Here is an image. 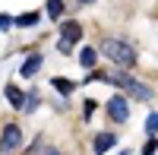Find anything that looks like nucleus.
<instances>
[{
	"label": "nucleus",
	"mask_w": 158,
	"mask_h": 155,
	"mask_svg": "<svg viewBox=\"0 0 158 155\" xmlns=\"http://www.w3.org/2000/svg\"><path fill=\"white\" fill-rule=\"evenodd\" d=\"M101 54L108 57L117 70H133L136 67V51L127 41H120V38H104L101 41Z\"/></svg>",
	"instance_id": "1"
},
{
	"label": "nucleus",
	"mask_w": 158,
	"mask_h": 155,
	"mask_svg": "<svg viewBox=\"0 0 158 155\" xmlns=\"http://www.w3.org/2000/svg\"><path fill=\"white\" fill-rule=\"evenodd\" d=\"M104 79H108V82H114V86H120L123 92H127L130 98H136V101H149V98H152V89H149V86L136 82L133 76H127V73H120V70H117L114 76H104Z\"/></svg>",
	"instance_id": "2"
},
{
	"label": "nucleus",
	"mask_w": 158,
	"mask_h": 155,
	"mask_svg": "<svg viewBox=\"0 0 158 155\" xmlns=\"http://www.w3.org/2000/svg\"><path fill=\"white\" fill-rule=\"evenodd\" d=\"M19 146H22V130H19L16 124H10L6 130H3V139H0V152H3V155H13Z\"/></svg>",
	"instance_id": "3"
},
{
	"label": "nucleus",
	"mask_w": 158,
	"mask_h": 155,
	"mask_svg": "<svg viewBox=\"0 0 158 155\" xmlns=\"http://www.w3.org/2000/svg\"><path fill=\"white\" fill-rule=\"evenodd\" d=\"M108 114H111L117 124H127V117H130V101H127V95H114L108 101Z\"/></svg>",
	"instance_id": "4"
},
{
	"label": "nucleus",
	"mask_w": 158,
	"mask_h": 155,
	"mask_svg": "<svg viewBox=\"0 0 158 155\" xmlns=\"http://www.w3.org/2000/svg\"><path fill=\"white\" fill-rule=\"evenodd\" d=\"M79 38H82V25H79V22H63V29H60V41L73 44V41H79Z\"/></svg>",
	"instance_id": "5"
},
{
	"label": "nucleus",
	"mask_w": 158,
	"mask_h": 155,
	"mask_svg": "<svg viewBox=\"0 0 158 155\" xmlns=\"http://www.w3.org/2000/svg\"><path fill=\"white\" fill-rule=\"evenodd\" d=\"M41 63H44V57H41V54H32L29 60H25V63H22V70H19V73L25 76V79H32V76H35L38 70H41Z\"/></svg>",
	"instance_id": "6"
},
{
	"label": "nucleus",
	"mask_w": 158,
	"mask_h": 155,
	"mask_svg": "<svg viewBox=\"0 0 158 155\" xmlns=\"http://www.w3.org/2000/svg\"><path fill=\"white\" fill-rule=\"evenodd\" d=\"M114 143H117V133H98V136H95V152H98V155H104Z\"/></svg>",
	"instance_id": "7"
},
{
	"label": "nucleus",
	"mask_w": 158,
	"mask_h": 155,
	"mask_svg": "<svg viewBox=\"0 0 158 155\" xmlns=\"http://www.w3.org/2000/svg\"><path fill=\"white\" fill-rule=\"evenodd\" d=\"M95 60H98V51L92 48V44H89V48H82V51H79V63H82L85 70H92V67H95Z\"/></svg>",
	"instance_id": "8"
},
{
	"label": "nucleus",
	"mask_w": 158,
	"mask_h": 155,
	"mask_svg": "<svg viewBox=\"0 0 158 155\" xmlns=\"http://www.w3.org/2000/svg\"><path fill=\"white\" fill-rule=\"evenodd\" d=\"M6 101H10L13 108H25V95L19 92L16 86H6Z\"/></svg>",
	"instance_id": "9"
},
{
	"label": "nucleus",
	"mask_w": 158,
	"mask_h": 155,
	"mask_svg": "<svg viewBox=\"0 0 158 155\" xmlns=\"http://www.w3.org/2000/svg\"><path fill=\"white\" fill-rule=\"evenodd\" d=\"M51 82H54V89H57L60 95H70L73 89H76V82H73V79H63V76H54Z\"/></svg>",
	"instance_id": "10"
},
{
	"label": "nucleus",
	"mask_w": 158,
	"mask_h": 155,
	"mask_svg": "<svg viewBox=\"0 0 158 155\" xmlns=\"http://www.w3.org/2000/svg\"><path fill=\"white\" fill-rule=\"evenodd\" d=\"M48 16L51 19H60L63 16V0H48Z\"/></svg>",
	"instance_id": "11"
},
{
	"label": "nucleus",
	"mask_w": 158,
	"mask_h": 155,
	"mask_svg": "<svg viewBox=\"0 0 158 155\" xmlns=\"http://www.w3.org/2000/svg\"><path fill=\"white\" fill-rule=\"evenodd\" d=\"M35 22H38V13H25V16L16 19V25H22V29H25V25H35Z\"/></svg>",
	"instance_id": "12"
},
{
	"label": "nucleus",
	"mask_w": 158,
	"mask_h": 155,
	"mask_svg": "<svg viewBox=\"0 0 158 155\" xmlns=\"http://www.w3.org/2000/svg\"><path fill=\"white\" fill-rule=\"evenodd\" d=\"M146 133H158V114H149V120H146Z\"/></svg>",
	"instance_id": "13"
},
{
	"label": "nucleus",
	"mask_w": 158,
	"mask_h": 155,
	"mask_svg": "<svg viewBox=\"0 0 158 155\" xmlns=\"http://www.w3.org/2000/svg\"><path fill=\"white\" fill-rule=\"evenodd\" d=\"M22 155H41V136H38V139H35V143H32L29 149H25Z\"/></svg>",
	"instance_id": "14"
},
{
	"label": "nucleus",
	"mask_w": 158,
	"mask_h": 155,
	"mask_svg": "<svg viewBox=\"0 0 158 155\" xmlns=\"http://www.w3.org/2000/svg\"><path fill=\"white\" fill-rule=\"evenodd\" d=\"M82 108H85V117L92 120V114H95V108H98V105H95V98H89V101H85V105H82Z\"/></svg>",
	"instance_id": "15"
},
{
	"label": "nucleus",
	"mask_w": 158,
	"mask_h": 155,
	"mask_svg": "<svg viewBox=\"0 0 158 155\" xmlns=\"http://www.w3.org/2000/svg\"><path fill=\"white\" fill-rule=\"evenodd\" d=\"M155 149H158V143H155V139H149L146 149H142V155H155Z\"/></svg>",
	"instance_id": "16"
},
{
	"label": "nucleus",
	"mask_w": 158,
	"mask_h": 155,
	"mask_svg": "<svg viewBox=\"0 0 158 155\" xmlns=\"http://www.w3.org/2000/svg\"><path fill=\"white\" fill-rule=\"evenodd\" d=\"M10 25H13V19H10V16H0V29H3V32H6V29H10Z\"/></svg>",
	"instance_id": "17"
},
{
	"label": "nucleus",
	"mask_w": 158,
	"mask_h": 155,
	"mask_svg": "<svg viewBox=\"0 0 158 155\" xmlns=\"http://www.w3.org/2000/svg\"><path fill=\"white\" fill-rule=\"evenodd\" d=\"M79 3H82V6H92V3H95V0H79Z\"/></svg>",
	"instance_id": "18"
},
{
	"label": "nucleus",
	"mask_w": 158,
	"mask_h": 155,
	"mask_svg": "<svg viewBox=\"0 0 158 155\" xmlns=\"http://www.w3.org/2000/svg\"><path fill=\"white\" fill-rule=\"evenodd\" d=\"M44 155H60V152H57V149H48V152H44Z\"/></svg>",
	"instance_id": "19"
}]
</instances>
